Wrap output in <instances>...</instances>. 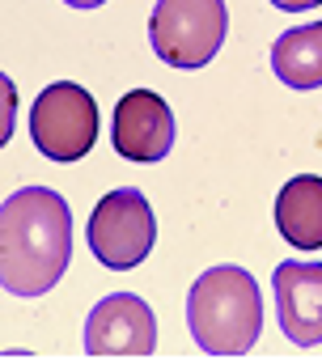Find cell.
Here are the masks:
<instances>
[{"label": "cell", "mask_w": 322, "mask_h": 360, "mask_svg": "<svg viewBox=\"0 0 322 360\" xmlns=\"http://www.w3.org/2000/svg\"><path fill=\"white\" fill-rule=\"evenodd\" d=\"M72 259V212L47 187H22L0 204V284L13 297H43Z\"/></svg>", "instance_id": "obj_1"}, {"label": "cell", "mask_w": 322, "mask_h": 360, "mask_svg": "<svg viewBox=\"0 0 322 360\" xmlns=\"http://www.w3.org/2000/svg\"><path fill=\"white\" fill-rule=\"evenodd\" d=\"M187 326L204 356H246L263 330V297L246 267H212L187 292Z\"/></svg>", "instance_id": "obj_2"}, {"label": "cell", "mask_w": 322, "mask_h": 360, "mask_svg": "<svg viewBox=\"0 0 322 360\" xmlns=\"http://www.w3.org/2000/svg\"><path fill=\"white\" fill-rule=\"evenodd\" d=\"M225 34H229L225 0H157V9L148 18L153 56L183 72L212 64Z\"/></svg>", "instance_id": "obj_3"}, {"label": "cell", "mask_w": 322, "mask_h": 360, "mask_svg": "<svg viewBox=\"0 0 322 360\" xmlns=\"http://www.w3.org/2000/svg\"><path fill=\"white\" fill-rule=\"evenodd\" d=\"M85 238H89V250L102 267H110V271L140 267L153 250V238H157V221H153L144 191L119 187V191L102 195L89 212Z\"/></svg>", "instance_id": "obj_4"}, {"label": "cell", "mask_w": 322, "mask_h": 360, "mask_svg": "<svg viewBox=\"0 0 322 360\" xmlns=\"http://www.w3.org/2000/svg\"><path fill=\"white\" fill-rule=\"evenodd\" d=\"M30 136H34V148L43 157H51L60 165L81 161L98 140V106H94V98L72 81L47 85L34 98Z\"/></svg>", "instance_id": "obj_5"}, {"label": "cell", "mask_w": 322, "mask_h": 360, "mask_svg": "<svg viewBox=\"0 0 322 360\" xmlns=\"http://www.w3.org/2000/svg\"><path fill=\"white\" fill-rule=\"evenodd\" d=\"M157 347V318L136 292H110L102 297L85 318V352L98 360L127 356L144 360Z\"/></svg>", "instance_id": "obj_6"}, {"label": "cell", "mask_w": 322, "mask_h": 360, "mask_svg": "<svg viewBox=\"0 0 322 360\" xmlns=\"http://www.w3.org/2000/svg\"><path fill=\"white\" fill-rule=\"evenodd\" d=\"M174 110L166 98H157L148 89H131L115 102V119H110V144L119 157L136 161V165H153L161 157H170L174 148Z\"/></svg>", "instance_id": "obj_7"}, {"label": "cell", "mask_w": 322, "mask_h": 360, "mask_svg": "<svg viewBox=\"0 0 322 360\" xmlns=\"http://www.w3.org/2000/svg\"><path fill=\"white\" fill-rule=\"evenodd\" d=\"M276 288V318L284 339L297 347H318L322 343V263L305 259H284L271 271Z\"/></svg>", "instance_id": "obj_8"}, {"label": "cell", "mask_w": 322, "mask_h": 360, "mask_svg": "<svg viewBox=\"0 0 322 360\" xmlns=\"http://www.w3.org/2000/svg\"><path fill=\"white\" fill-rule=\"evenodd\" d=\"M276 229L297 250H322V178L297 174L276 195Z\"/></svg>", "instance_id": "obj_9"}, {"label": "cell", "mask_w": 322, "mask_h": 360, "mask_svg": "<svg viewBox=\"0 0 322 360\" xmlns=\"http://www.w3.org/2000/svg\"><path fill=\"white\" fill-rule=\"evenodd\" d=\"M271 72L288 89H318L322 85V22L284 30L271 43Z\"/></svg>", "instance_id": "obj_10"}, {"label": "cell", "mask_w": 322, "mask_h": 360, "mask_svg": "<svg viewBox=\"0 0 322 360\" xmlns=\"http://www.w3.org/2000/svg\"><path fill=\"white\" fill-rule=\"evenodd\" d=\"M276 9H284V13H301V9H318L322 0H271Z\"/></svg>", "instance_id": "obj_11"}, {"label": "cell", "mask_w": 322, "mask_h": 360, "mask_svg": "<svg viewBox=\"0 0 322 360\" xmlns=\"http://www.w3.org/2000/svg\"><path fill=\"white\" fill-rule=\"evenodd\" d=\"M64 5H72V9H98V5H106V0H64Z\"/></svg>", "instance_id": "obj_12"}]
</instances>
